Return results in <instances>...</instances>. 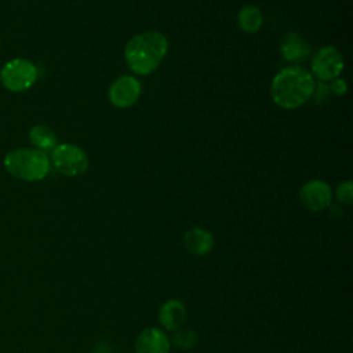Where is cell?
Returning a JSON list of instances; mask_svg holds the SVG:
<instances>
[{"mask_svg": "<svg viewBox=\"0 0 353 353\" xmlns=\"http://www.w3.org/2000/svg\"><path fill=\"white\" fill-rule=\"evenodd\" d=\"M314 88L312 73L299 65H291L273 77L270 97L279 108L292 110L305 105L314 94Z\"/></svg>", "mask_w": 353, "mask_h": 353, "instance_id": "cell-1", "label": "cell"}, {"mask_svg": "<svg viewBox=\"0 0 353 353\" xmlns=\"http://www.w3.org/2000/svg\"><path fill=\"white\" fill-rule=\"evenodd\" d=\"M168 51V39L157 30L135 34L124 48V59L131 72L146 76L154 72Z\"/></svg>", "mask_w": 353, "mask_h": 353, "instance_id": "cell-2", "label": "cell"}, {"mask_svg": "<svg viewBox=\"0 0 353 353\" xmlns=\"http://www.w3.org/2000/svg\"><path fill=\"white\" fill-rule=\"evenodd\" d=\"M6 171L22 182L43 181L51 168L50 156L34 148H15L6 153L3 159Z\"/></svg>", "mask_w": 353, "mask_h": 353, "instance_id": "cell-3", "label": "cell"}, {"mask_svg": "<svg viewBox=\"0 0 353 353\" xmlns=\"http://www.w3.org/2000/svg\"><path fill=\"white\" fill-rule=\"evenodd\" d=\"M37 79L39 69L36 63L28 58H11L0 68L1 85L14 94H21L30 90Z\"/></svg>", "mask_w": 353, "mask_h": 353, "instance_id": "cell-4", "label": "cell"}, {"mask_svg": "<svg viewBox=\"0 0 353 353\" xmlns=\"http://www.w3.org/2000/svg\"><path fill=\"white\" fill-rule=\"evenodd\" d=\"M51 165L65 176L83 175L90 165L85 152L74 143H58L50 152Z\"/></svg>", "mask_w": 353, "mask_h": 353, "instance_id": "cell-5", "label": "cell"}, {"mask_svg": "<svg viewBox=\"0 0 353 353\" xmlns=\"http://www.w3.org/2000/svg\"><path fill=\"white\" fill-rule=\"evenodd\" d=\"M343 68H345L343 55L334 46L321 47L313 55L310 62L312 76L317 77L321 81H331L339 77Z\"/></svg>", "mask_w": 353, "mask_h": 353, "instance_id": "cell-6", "label": "cell"}, {"mask_svg": "<svg viewBox=\"0 0 353 353\" xmlns=\"http://www.w3.org/2000/svg\"><path fill=\"white\" fill-rule=\"evenodd\" d=\"M141 83L137 77L125 74L116 79L108 91V98L114 108L127 109L132 106L141 97Z\"/></svg>", "mask_w": 353, "mask_h": 353, "instance_id": "cell-7", "label": "cell"}, {"mask_svg": "<svg viewBox=\"0 0 353 353\" xmlns=\"http://www.w3.org/2000/svg\"><path fill=\"white\" fill-rule=\"evenodd\" d=\"M299 200L306 210L323 211L332 203L331 186L323 179H310L301 188Z\"/></svg>", "mask_w": 353, "mask_h": 353, "instance_id": "cell-8", "label": "cell"}, {"mask_svg": "<svg viewBox=\"0 0 353 353\" xmlns=\"http://www.w3.org/2000/svg\"><path fill=\"white\" fill-rule=\"evenodd\" d=\"M135 353H170L171 341L163 328L148 327L135 338Z\"/></svg>", "mask_w": 353, "mask_h": 353, "instance_id": "cell-9", "label": "cell"}, {"mask_svg": "<svg viewBox=\"0 0 353 353\" xmlns=\"http://www.w3.org/2000/svg\"><path fill=\"white\" fill-rule=\"evenodd\" d=\"M188 317L186 306L182 301L171 298L159 309V323L164 331H175L181 328Z\"/></svg>", "mask_w": 353, "mask_h": 353, "instance_id": "cell-10", "label": "cell"}, {"mask_svg": "<svg viewBox=\"0 0 353 353\" xmlns=\"http://www.w3.org/2000/svg\"><path fill=\"white\" fill-rule=\"evenodd\" d=\"M280 54L285 62H303L310 54V46L296 32H288L280 40Z\"/></svg>", "mask_w": 353, "mask_h": 353, "instance_id": "cell-11", "label": "cell"}, {"mask_svg": "<svg viewBox=\"0 0 353 353\" xmlns=\"http://www.w3.org/2000/svg\"><path fill=\"white\" fill-rule=\"evenodd\" d=\"M185 248L194 256H205L214 248V236L203 228H192L183 234Z\"/></svg>", "mask_w": 353, "mask_h": 353, "instance_id": "cell-12", "label": "cell"}, {"mask_svg": "<svg viewBox=\"0 0 353 353\" xmlns=\"http://www.w3.org/2000/svg\"><path fill=\"white\" fill-rule=\"evenodd\" d=\"M29 141L33 145L34 149H39L41 152H51L57 145L58 139L52 128H50L46 124H34L30 127L29 132Z\"/></svg>", "mask_w": 353, "mask_h": 353, "instance_id": "cell-13", "label": "cell"}, {"mask_svg": "<svg viewBox=\"0 0 353 353\" xmlns=\"http://www.w3.org/2000/svg\"><path fill=\"white\" fill-rule=\"evenodd\" d=\"M239 28L245 33H255L261 29L263 23V17L256 6L248 4L240 8L237 14Z\"/></svg>", "mask_w": 353, "mask_h": 353, "instance_id": "cell-14", "label": "cell"}, {"mask_svg": "<svg viewBox=\"0 0 353 353\" xmlns=\"http://www.w3.org/2000/svg\"><path fill=\"white\" fill-rule=\"evenodd\" d=\"M170 341L179 349L189 350L197 343V334L190 328H178L174 331Z\"/></svg>", "mask_w": 353, "mask_h": 353, "instance_id": "cell-15", "label": "cell"}, {"mask_svg": "<svg viewBox=\"0 0 353 353\" xmlns=\"http://www.w3.org/2000/svg\"><path fill=\"white\" fill-rule=\"evenodd\" d=\"M335 196L339 203L350 205L353 203V182L350 179L343 181L342 183L338 185Z\"/></svg>", "mask_w": 353, "mask_h": 353, "instance_id": "cell-16", "label": "cell"}, {"mask_svg": "<svg viewBox=\"0 0 353 353\" xmlns=\"http://www.w3.org/2000/svg\"><path fill=\"white\" fill-rule=\"evenodd\" d=\"M331 91L341 97V95H345L346 91H347V84H346V80L345 79H341V77H336L334 80H331V85H330Z\"/></svg>", "mask_w": 353, "mask_h": 353, "instance_id": "cell-17", "label": "cell"}]
</instances>
